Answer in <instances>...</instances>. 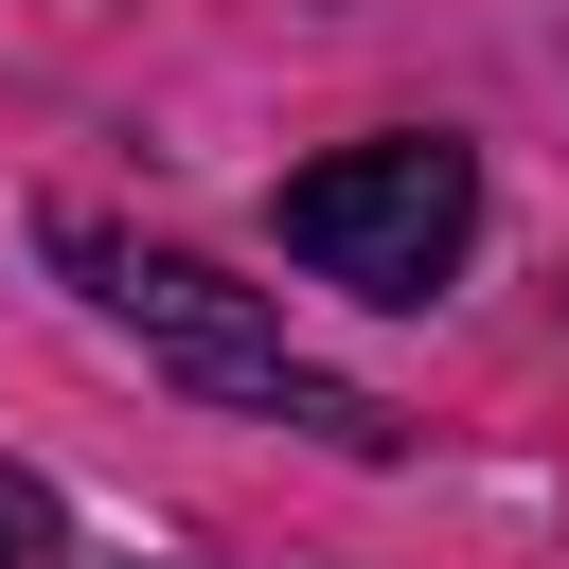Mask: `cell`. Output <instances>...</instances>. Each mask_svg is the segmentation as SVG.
I'll list each match as a JSON object with an SVG mask.
<instances>
[{
  "mask_svg": "<svg viewBox=\"0 0 569 569\" xmlns=\"http://www.w3.org/2000/svg\"><path fill=\"white\" fill-rule=\"evenodd\" d=\"M53 249H71V267H89V302H107L124 338H160L196 391L284 409V427H320V445H356V462L391 445V409H373V391H338V373H302V356H284V320H267L231 267H196V249H107V231H53Z\"/></svg>",
  "mask_w": 569,
  "mask_h": 569,
  "instance_id": "obj_1",
  "label": "cell"
},
{
  "mask_svg": "<svg viewBox=\"0 0 569 569\" xmlns=\"http://www.w3.org/2000/svg\"><path fill=\"white\" fill-rule=\"evenodd\" d=\"M284 249H302L320 284H356V302H427V284L480 249V160H462L445 124H409V142H338V160L284 178Z\"/></svg>",
  "mask_w": 569,
  "mask_h": 569,
  "instance_id": "obj_2",
  "label": "cell"
},
{
  "mask_svg": "<svg viewBox=\"0 0 569 569\" xmlns=\"http://www.w3.org/2000/svg\"><path fill=\"white\" fill-rule=\"evenodd\" d=\"M36 533H53V498H36V480H0V551H36Z\"/></svg>",
  "mask_w": 569,
  "mask_h": 569,
  "instance_id": "obj_3",
  "label": "cell"
}]
</instances>
